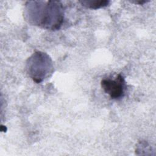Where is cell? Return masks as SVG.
<instances>
[{"mask_svg":"<svg viewBox=\"0 0 156 156\" xmlns=\"http://www.w3.org/2000/svg\"><path fill=\"white\" fill-rule=\"evenodd\" d=\"M26 10L29 22L46 29L58 30L63 22V7L59 1L29 2Z\"/></svg>","mask_w":156,"mask_h":156,"instance_id":"cell-1","label":"cell"},{"mask_svg":"<svg viewBox=\"0 0 156 156\" xmlns=\"http://www.w3.org/2000/svg\"><path fill=\"white\" fill-rule=\"evenodd\" d=\"M27 71L32 79L36 82H41L49 73H52L51 58L46 53L36 52L29 58L27 63Z\"/></svg>","mask_w":156,"mask_h":156,"instance_id":"cell-2","label":"cell"},{"mask_svg":"<svg viewBox=\"0 0 156 156\" xmlns=\"http://www.w3.org/2000/svg\"><path fill=\"white\" fill-rule=\"evenodd\" d=\"M125 85L124 78L121 74L114 79H105L101 81V87L105 93L114 99L121 98L124 96Z\"/></svg>","mask_w":156,"mask_h":156,"instance_id":"cell-3","label":"cell"},{"mask_svg":"<svg viewBox=\"0 0 156 156\" xmlns=\"http://www.w3.org/2000/svg\"><path fill=\"white\" fill-rule=\"evenodd\" d=\"M79 2L87 8L91 9H98L108 5L110 1L107 0H83L80 1Z\"/></svg>","mask_w":156,"mask_h":156,"instance_id":"cell-4","label":"cell"},{"mask_svg":"<svg viewBox=\"0 0 156 156\" xmlns=\"http://www.w3.org/2000/svg\"><path fill=\"white\" fill-rule=\"evenodd\" d=\"M147 2V1H143V0H141V1H131V2H132V3H135V4H141V5L144 4V3H146V2Z\"/></svg>","mask_w":156,"mask_h":156,"instance_id":"cell-5","label":"cell"}]
</instances>
